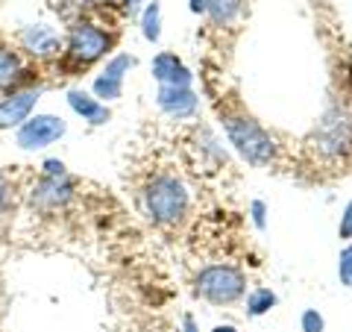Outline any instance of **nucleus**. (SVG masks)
<instances>
[{"mask_svg":"<svg viewBox=\"0 0 352 332\" xmlns=\"http://www.w3.org/2000/svg\"><path fill=\"white\" fill-rule=\"evenodd\" d=\"M311 145L326 159H340L346 153H352V112L346 106L326 109L323 118L314 127Z\"/></svg>","mask_w":352,"mask_h":332,"instance_id":"4","label":"nucleus"},{"mask_svg":"<svg viewBox=\"0 0 352 332\" xmlns=\"http://www.w3.org/2000/svg\"><path fill=\"white\" fill-rule=\"evenodd\" d=\"M194 294L212 306H232L247 294V276L235 264H206L194 276Z\"/></svg>","mask_w":352,"mask_h":332,"instance_id":"2","label":"nucleus"},{"mask_svg":"<svg viewBox=\"0 0 352 332\" xmlns=\"http://www.w3.org/2000/svg\"><path fill=\"white\" fill-rule=\"evenodd\" d=\"M338 280L344 289H352V241L344 245V250L338 256Z\"/></svg>","mask_w":352,"mask_h":332,"instance_id":"18","label":"nucleus"},{"mask_svg":"<svg viewBox=\"0 0 352 332\" xmlns=\"http://www.w3.org/2000/svg\"><path fill=\"white\" fill-rule=\"evenodd\" d=\"M6 203H9V183H6V176L0 174V212L6 209Z\"/></svg>","mask_w":352,"mask_h":332,"instance_id":"24","label":"nucleus"},{"mask_svg":"<svg viewBox=\"0 0 352 332\" xmlns=\"http://www.w3.org/2000/svg\"><path fill=\"white\" fill-rule=\"evenodd\" d=\"M153 76L162 85H179V88H191L194 83V74L176 59V53H159L153 59Z\"/></svg>","mask_w":352,"mask_h":332,"instance_id":"10","label":"nucleus"},{"mask_svg":"<svg viewBox=\"0 0 352 332\" xmlns=\"http://www.w3.org/2000/svg\"><path fill=\"white\" fill-rule=\"evenodd\" d=\"M124 3H126V9H129V12H135V9H138V3H141V0H124Z\"/></svg>","mask_w":352,"mask_h":332,"instance_id":"28","label":"nucleus"},{"mask_svg":"<svg viewBox=\"0 0 352 332\" xmlns=\"http://www.w3.org/2000/svg\"><path fill=\"white\" fill-rule=\"evenodd\" d=\"M41 176H68V174H65V165L59 159H47V162H44Z\"/></svg>","mask_w":352,"mask_h":332,"instance_id":"23","label":"nucleus"},{"mask_svg":"<svg viewBox=\"0 0 352 332\" xmlns=\"http://www.w3.org/2000/svg\"><path fill=\"white\" fill-rule=\"evenodd\" d=\"M212 332H238V329H235L232 324H220V326H214Z\"/></svg>","mask_w":352,"mask_h":332,"instance_id":"27","label":"nucleus"},{"mask_svg":"<svg viewBox=\"0 0 352 332\" xmlns=\"http://www.w3.org/2000/svg\"><path fill=\"white\" fill-rule=\"evenodd\" d=\"M300 329L302 332H326V318L317 309H305L300 315Z\"/></svg>","mask_w":352,"mask_h":332,"instance_id":"20","label":"nucleus"},{"mask_svg":"<svg viewBox=\"0 0 352 332\" xmlns=\"http://www.w3.org/2000/svg\"><path fill=\"white\" fill-rule=\"evenodd\" d=\"M338 238L340 241H352V200L344 206V212H340V220H338Z\"/></svg>","mask_w":352,"mask_h":332,"instance_id":"21","label":"nucleus"},{"mask_svg":"<svg viewBox=\"0 0 352 332\" xmlns=\"http://www.w3.org/2000/svg\"><path fill=\"white\" fill-rule=\"evenodd\" d=\"M132 65H135V59L126 56V53H120V56H112V59L106 62L103 74H106V76H115V80H124V74H129Z\"/></svg>","mask_w":352,"mask_h":332,"instance_id":"19","label":"nucleus"},{"mask_svg":"<svg viewBox=\"0 0 352 332\" xmlns=\"http://www.w3.org/2000/svg\"><path fill=\"white\" fill-rule=\"evenodd\" d=\"M21 41H24V48L32 53V56H53V53H59L62 41L59 36L53 32L50 27H27L21 32Z\"/></svg>","mask_w":352,"mask_h":332,"instance_id":"11","label":"nucleus"},{"mask_svg":"<svg viewBox=\"0 0 352 332\" xmlns=\"http://www.w3.org/2000/svg\"><path fill=\"white\" fill-rule=\"evenodd\" d=\"M156 103H159L162 112H168L176 121L194 118L197 106H200V101H197V94L191 88H179V85H162L159 94H156Z\"/></svg>","mask_w":352,"mask_h":332,"instance_id":"9","label":"nucleus"},{"mask_svg":"<svg viewBox=\"0 0 352 332\" xmlns=\"http://www.w3.org/2000/svg\"><path fill=\"white\" fill-rule=\"evenodd\" d=\"M120 92H124V80H115V76H106V74L94 80V94L103 97V101H115V97H120Z\"/></svg>","mask_w":352,"mask_h":332,"instance_id":"17","label":"nucleus"},{"mask_svg":"<svg viewBox=\"0 0 352 332\" xmlns=\"http://www.w3.org/2000/svg\"><path fill=\"white\" fill-rule=\"evenodd\" d=\"M38 92L36 88H21V92H12L9 97L0 101V129L9 127H24L30 121V112L36 109Z\"/></svg>","mask_w":352,"mask_h":332,"instance_id":"8","label":"nucleus"},{"mask_svg":"<svg viewBox=\"0 0 352 332\" xmlns=\"http://www.w3.org/2000/svg\"><path fill=\"white\" fill-rule=\"evenodd\" d=\"M112 48V36L103 32L100 27L88 24V21H76L68 32V48H65V59L71 62V68H85L103 56Z\"/></svg>","mask_w":352,"mask_h":332,"instance_id":"5","label":"nucleus"},{"mask_svg":"<svg viewBox=\"0 0 352 332\" xmlns=\"http://www.w3.org/2000/svg\"><path fill=\"white\" fill-rule=\"evenodd\" d=\"M191 3V12L194 15H206L208 12V0H188Z\"/></svg>","mask_w":352,"mask_h":332,"instance_id":"25","label":"nucleus"},{"mask_svg":"<svg viewBox=\"0 0 352 332\" xmlns=\"http://www.w3.org/2000/svg\"><path fill=\"white\" fill-rule=\"evenodd\" d=\"M141 32H144L147 41H159V36H162V9H159V3H150L144 9V15H141Z\"/></svg>","mask_w":352,"mask_h":332,"instance_id":"16","label":"nucleus"},{"mask_svg":"<svg viewBox=\"0 0 352 332\" xmlns=\"http://www.w3.org/2000/svg\"><path fill=\"white\" fill-rule=\"evenodd\" d=\"M276 303H279L276 291L258 285V289H252V291L247 294V315H250V318H261V315H267L270 309H276Z\"/></svg>","mask_w":352,"mask_h":332,"instance_id":"13","label":"nucleus"},{"mask_svg":"<svg viewBox=\"0 0 352 332\" xmlns=\"http://www.w3.org/2000/svg\"><path fill=\"white\" fill-rule=\"evenodd\" d=\"M220 124L226 129L229 145H232L250 165L261 168V165L276 162V156H279L276 138H273L252 115L241 112V109H226V112H220Z\"/></svg>","mask_w":352,"mask_h":332,"instance_id":"1","label":"nucleus"},{"mask_svg":"<svg viewBox=\"0 0 352 332\" xmlns=\"http://www.w3.org/2000/svg\"><path fill=\"white\" fill-rule=\"evenodd\" d=\"M241 12V0H208V18L214 21L217 27H226L232 24V21L238 18Z\"/></svg>","mask_w":352,"mask_h":332,"instance_id":"14","label":"nucleus"},{"mask_svg":"<svg viewBox=\"0 0 352 332\" xmlns=\"http://www.w3.org/2000/svg\"><path fill=\"white\" fill-rule=\"evenodd\" d=\"M74 185L68 176H41L32 188V206H38L41 212H53L71 200Z\"/></svg>","mask_w":352,"mask_h":332,"instance_id":"7","label":"nucleus"},{"mask_svg":"<svg viewBox=\"0 0 352 332\" xmlns=\"http://www.w3.org/2000/svg\"><path fill=\"white\" fill-rule=\"evenodd\" d=\"M65 136V121L56 115H36L18 127V145L24 150H41Z\"/></svg>","mask_w":352,"mask_h":332,"instance_id":"6","label":"nucleus"},{"mask_svg":"<svg viewBox=\"0 0 352 332\" xmlns=\"http://www.w3.org/2000/svg\"><path fill=\"white\" fill-rule=\"evenodd\" d=\"M68 103L76 115H82V121H88V124H106L109 121V109L106 103H100L97 97H88L85 92H80V88H74V92H68Z\"/></svg>","mask_w":352,"mask_h":332,"instance_id":"12","label":"nucleus"},{"mask_svg":"<svg viewBox=\"0 0 352 332\" xmlns=\"http://www.w3.org/2000/svg\"><path fill=\"white\" fill-rule=\"evenodd\" d=\"M182 332H200V326H197V320H194L191 315L182 318Z\"/></svg>","mask_w":352,"mask_h":332,"instance_id":"26","label":"nucleus"},{"mask_svg":"<svg viewBox=\"0 0 352 332\" xmlns=\"http://www.w3.org/2000/svg\"><path fill=\"white\" fill-rule=\"evenodd\" d=\"M18 74H21V59L15 56L12 50L0 48V88H6V85H15Z\"/></svg>","mask_w":352,"mask_h":332,"instance_id":"15","label":"nucleus"},{"mask_svg":"<svg viewBox=\"0 0 352 332\" xmlns=\"http://www.w3.org/2000/svg\"><path fill=\"white\" fill-rule=\"evenodd\" d=\"M144 206H147V215L153 224L170 227L176 220H182V215L188 212V191H185L182 180H176L173 174H162L147 185Z\"/></svg>","mask_w":352,"mask_h":332,"instance_id":"3","label":"nucleus"},{"mask_svg":"<svg viewBox=\"0 0 352 332\" xmlns=\"http://www.w3.org/2000/svg\"><path fill=\"white\" fill-rule=\"evenodd\" d=\"M250 215H252L256 229H267V206H264V200H252L250 203Z\"/></svg>","mask_w":352,"mask_h":332,"instance_id":"22","label":"nucleus"}]
</instances>
